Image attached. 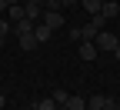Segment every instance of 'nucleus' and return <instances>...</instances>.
<instances>
[{"instance_id": "aec40b11", "label": "nucleus", "mask_w": 120, "mask_h": 110, "mask_svg": "<svg viewBox=\"0 0 120 110\" xmlns=\"http://www.w3.org/2000/svg\"><path fill=\"white\" fill-rule=\"evenodd\" d=\"M27 4H43V0H27Z\"/></svg>"}, {"instance_id": "9d476101", "label": "nucleus", "mask_w": 120, "mask_h": 110, "mask_svg": "<svg viewBox=\"0 0 120 110\" xmlns=\"http://www.w3.org/2000/svg\"><path fill=\"white\" fill-rule=\"evenodd\" d=\"M64 107H67V110H87V100H83V97H67Z\"/></svg>"}, {"instance_id": "20e7f679", "label": "nucleus", "mask_w": 120, "mask_h": 110, "mask_svg": "<svg viewBox=\"0 0 120 110\" xmlns=\"http://www.w3.org/2000/svg\"><path fill=\"white\" fill-rule=\"evenodd\" d=\"M7 20H10V23H20V20H27L23 4H10V7H7Z\"/></svg>"}, {"instance_id": "dca6fc26", "label": "nucleus", "mask_w": 120, "mask_h": 110, "mask_svg": "<svg viewBox=\"0 0 120 110\" xmlns=\"http://www.w3.org/2000/svg\"><path fill=\"white\" fill-rule=\"evenodd\" d=\"M103 110H120V103H117L113 97H107V103H103Z\"/></svg>"}, {"instance_id": "39448f33", "label": "nucleus", "mask_w": 120, "mask_h": 110, "mask_svg": "<svg viewBox=\"0 0 120 110\" xmlns=\"http://www.w3.org/2000/svg\"><path fill=\"white\" fill-rule=\"evenodd\" d=\"M97 53H100V50H97L94 40H83V43H80V57L87 60V64H90V60H97Z\"/></svg>"}, {"instance_id": "0eeeda50", "label": "nucleus", "mask_w": 120, "mask_h": 110, "mask_svg": "<svg viewBox=\"0 0 120 110\" xmlns=\"http://www.w3.org/2000/svg\"><path fill=\"white\" fill-rule=\"evenodd\" d=\"M23 13H27V20H34V23H40V17H43L40 4H23Z\"/></svg>"}, {"instance_id": "4be33fe9", "label": "nucleus", "mask_w": 120, "mask_h": 110, "mask_svg": "<svg viewBox=\"0 0 120 110\" xmlns=\"http://www.w3.org/2000/svg\"><path fill=\"white\" fill-rule=\"evenodd\" d=\"M30 110H37V107H30Z\"/></svg>"}, {"instance_id": "6ab92c4d", "label": "nucleus", "mask_w": 120, "mask_h": 110, "mask_svg": "<svg viewBox=\"0 0 120 110\" xmlns=\"http://www.w3.org/2000/svg\"><path fill=\"white\" fill-rule=\"evenodd\" d=\"M4 107H7V97H4V93H0V110H4Z\"/></svg>"}, {"instance_id": "6e6552de", "label": "nucleus", "mask_w": 120, "mask_h": 110, "mask_svg": "<svg viewBox=\"0 0 120 110\" xmlns=\"http://www.w3.org/2000/svg\"><path fill=\"white\" fill-rule=\"evenodd\" d=\"M17 40H20V50H23V53H30V50H37V47H40L34 34H23V37H17Z\"/></svg>"}, {"instance_id": "412c9836", "label": "nucleus", "mask_w": 120, "mask_h": 110, "mask_svg": "<svg viewBox=\"0 0 120 110\" xmlns=\"http://www.w3.org/2000/svg\"><path fill=\"white\" fill-rule=\"evenodd\" d=\"M7 4H20V0H7Z\"/></svg>"}, {"instance_id": "f03ea898", "label": "nucleus", "mask_w": 120, "mask_h": 110, "mask_svg": "<svg viewBox=\"0 0 120 110\" xmlns=\"http://www.w3.org/2000/svg\"><path fill=\"white\" fill-rule=\"evenodd\" d=\"M100 17L107 20V23H110V20H117V17H120V4H117V0H103V7H100Z\"/></svg>"}, {"instance_id": "1a4fd4ad", "label": "nucleus", "mask_w": 120, "mask_h": 110, "mask_svg": "<svg viewBox=\"0 0 120 110\" xmlns=\"http://www.w3.org/2000/svg\"><path fill=\"white\" fill-rule=\"evenodd\" d=\"M13 34L23 37V34H34V20H20V23H13Z\"/></svg>"}, {"instance_id": "9b49d317", "label": "nucleus", "mask_w": 120, "mask_h": 110, "mask_svg": "<svg viewBox=\"0 0 120 110\" xmlns=\"http://www.w3.org/2000/svg\"><path fill=\"white\" fill-rule=\"evenodd\" d=\"M100 7H103V0H83V10L90 13V17H97V13H100Z\"/></svg>"}, {"instance_id": "f3484780", "label": "nucleus", "mask_w": 120, "mask_h": 110, "mask_svg": "<svg viewBox=\"0 0 120 110\" xmlns=\"http://www.w3.org/2000/svg\"><path fill=\"white\" fill-rule=\"evenodd\" d=\"M113 60H117V64H120V43L113 47Z\"/></svg>"}, {"instance_id": "2eb2a0df", "label": "nucleus", "mask_w": 120, "mask_h": 110, "mask_svg": "<svg viewBox=\"0 0 120 110\" xmlns=\"http://www.w3.org/2000/svg\"><path fill=\"white\" fill-rule=\"evenodd\" d=\"M67 97H70V93H64V90H57V93H53V100H57V107H64V103H67Z\"/></svg>"}, {"instance_id": "ddd939ff", "label": "nucleus", "mask_w": 120, "mask_h": 110, "mask_svg": "<svg viewBox=\"0 0 120 110\" xmlns=\"http://www.w3.org/2000/svg\"><path fill=\"white\" fill-rule=\"evenodd\" d=\"M103 103H107V97H103V93H94V97L87 100V107H90V110H103Z\"/></svg>"}, {"instance_id": "4468645a", "label": "nucleus", "mask_w": 120, "mask_h": 110, "mask_svg": "<svg viewBox=\"0 0 120 110\" xmlns=\"http://www.w3.org/2000/svg\"><path fill=\"white\" fill-rule=\"evenodd\" d=\"M37 110H57V100H53V97H43V100L37 103Z\"/></svg>"}, {"instance_id": "5701e85b", "label": "nucleus", "mask_w": 120, "mask_h": 110, "mask_svg": "<svg viewBox=\"0 0 120 110\" xmlns=\"http://www.w3.org/2000/svg\"><path fill=\"white\" fill-rule=\"evenodd\" d=\"M0 17H4V13H0Z\"/></svg>"}, {"instance_id": "b1692460", "label": "nucleus", "mask_w": 120, "mask_h": 110, "mask_svg": "<svg viewBox=\"0 0 120 110\" xmlns=\"http://www.w3.org/2000/svg\"><path fill=\"white\" fill-rule=\"evenodd\" d=\"M87 110H90V107H87Z\"/></svg>"}, {"instance_id": "f257e3e1", "label": "nucleus", "mask_w": 120, "mask_h": 110, "mask_svg": "<svg viewBox=\"0 0 120 110\" xmlns=\"http://www.w3.org/2000/svg\"><path fill=\"white\" fill-rule=\"evenodd\" d=\"M94 43H97V50H100V53H110L113 47L120 43V37L113 34V30H107V27H103L100 34H97V40H94Z\"/></svg>"}, {"instance_id": "f8f14e48", "label": "nucleus", "mask_w": 120, "mask_h": 110, "mask_svg": "<svg viewBox=\"0 0 120 110\" xmlns=\"http://www.w3.org/2000/svg\"><path fill=\"white\" fill-rule=\"evenodd\" d=\"M7 34H13V23L7 17H0V43H7Z\"/></svg>"}, {"instance_id": "7ed1b4c3", "label": "nucleus", "mask_w": 120, "mask_h": 110, "mask_svg": "<svg viewBox=\"0 0 120 110\" xmlns=\"http://www.w3.org/2000/svg\"><path fill=\"white\" fill-rule=\"evenodd\" d=\"M40 23H47L50 30H57V27H64V13H60V10H43Z\"/></svg>"}, {"instance_id": "a211bd4d", "label": "nucleus", "mask_w": 120, "mask_h": 110, "mask_svg": "<svg viewBox=\"0 0 120 110\" xmlns=\"http://www.w3.org/2000/svg\"><path fill=\"white\" fill-rule=\"evenodd\" d=\"M7 7H10V4H7V0H0V13H7Z\"/></svg>"}, {"instance_id": "423d86ee", "label": "nucleus", "mask_w": 120, "mask_h": 110, "mask_svg": "<svg viewBox=\"0 0 120 110\" xmlns=\"http://www.w3.org/2000/svg\"><path fill=\"white\" fill-rule=\"evenodd\" d=\"M34 37H37V43H47V40L53 37V30H50L47 23H34Z\"/></svg>"}]
</instances>
